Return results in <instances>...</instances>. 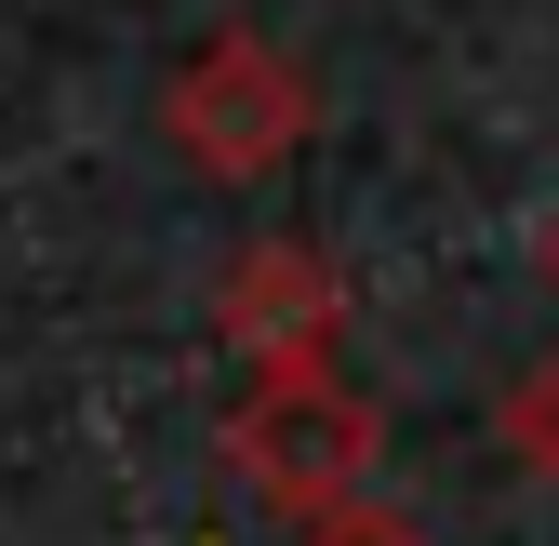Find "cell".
I'll use <instances>...</instances> for the list:
<instances>
[{
	"label": "cell",
	"instance_id": "3957f363",
	"mask_svg": "<svg viewBox=\"0 0 559 546\" xmlns=\"http://www.w3.org/2000/svg\"><path fill=\"white\" fill-rule=\"evenodd\" d=\"M333 320H346V281H333V253H307V240H253V253H227V281H214V333L253 373H333Z\"/></svg>",
	"mask_w": 559,
	"mask_h": 546
},
{
	"label": "cell",
	"instance_id": "6da1fadb",
	"mask_svg": "<svg viewBox=\"0 0 559 546\" xmlns=\"http://www.w3.org/2000/svg\"><path fill=\"white\" fill-rule=\"evenodd\" d=\"M160 133H174L200 174L253 187V174H280V161L320 133V81H307L266 27H214V40L160 81Z\"/></svg>",
	"mask_w": 559,
	"mask_h": 546
},
{
	"label": "cell",
	"instance_id": "7a4b0ae2",
	"mask_svg": "<svg viewBox=\"0 0 559 546\" xmlns=\"http://www.w3.org/2000/svg\"><path fill=\"white\" fill-rule=\"evenodd\" d=\"M227 466L280 507H373V466H386V414L346 373H253V400L227 414Z\"/></svg>",
	"mask_w": 559,
	"mask_h": 546
},
{
	"label": "cell",
	"instance_id": "277c9868",
	"mask_svg": "<svg viewBox=\"0 0 559 546\" xmlns=\"http://www.w3.org/2000/svg\"><path fill=\"white\" fill-rule=\"evenodd\" d=\"M507 453L533 466V480H559V360L507 373Z\"/></svg>",
	"mask_w": 559,
	"mask_h": 546
},
{
	"label": "cell",
	"instance_id": "8992f818",
	"mask_svg": "<svg viewBox=\"0 0 559 546\" xmlns=\"http://www.w3.org/2000/svg\"><path fill=\"white\" fill-rule=\"evenodd\" d=\"M546 281H559V214H546Z\"/></svg>",
	"mask_w": 559,
	"mask_h": 546
},
{
	"label": "cell",
	"instance_id": "5b68a950",
	"mask_svg": "<svg viewBox=\"0 0 559 546\" xmlns=\"http://www.w3.org/2000/svg\"><path fill=\"white\" fill-rule=\"evenodd\" d=\"M294 546H427V533H413L400 507H333V520H307Z\"/></svg>",
	"mask_w": 559,
	"mask_h": 546
}]
</instances>
